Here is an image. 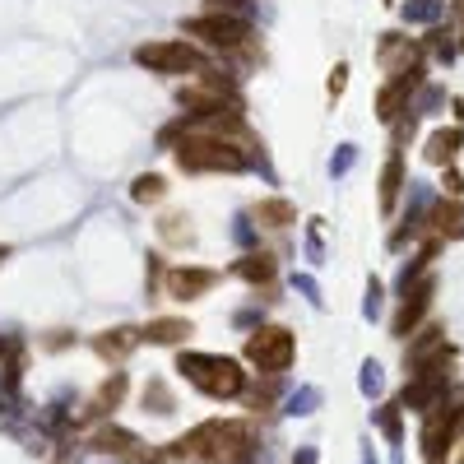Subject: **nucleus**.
I'll list each match as a JSON object with an SVG mask.
<instances>
[{
  "mask_svg": "<svg viewBox=\"0 0 464 464\" xmlns=\"http://www.w3.org/2000/svg\"><path fill=\"white\" fill-rule=\"evenodd\" d=\"M256 446V436L247 422H200L195 432H186L172 446V455L195 460V464H237L247 460Z\"/></svg>",
  "mask_w": 464,
  "mask_h": 464,
  "instance_id": "obj_1",
  "label": "nucleus"
},
{
  "mask_svg": "<svg viewBox=\"0 0 464 464\" xmlns=\"http://www.w3.org/2000/svg\"><path fill=\"white\" fill-rule=\"evenodd\" d=\"M177 372L186 376L195 390H205L214 399L241 395V386H247V372H241L232 358H218V353H181Z\"/></svg>",
  "mask_w": 464,
  "mask_h": 464,
  "instance_id": "obj_2",
  "label": "nucleus"
},
{
  "mask_svg": "<svg viewBox=\"0 0 464 464\" xmlns=\"http://www.w3.org/2000/svg\"><path fill=\"white\" fill-rule=\"evenodd\" d=\"M177 163L186 172H241L247 168V153L228 139H214V135H195L177 149Z\"/></svg>",
  "mask_w": 464,
  "mask_h": 464,
  "instance_id": "obj_3",
  "label": "nucleus"
},
{
  "mask_svg": "<svg viewBox=\"0 0 464 464\" xmlns=\"http://www.w3.org/2000/svg\"><path fill=\"white\" fill-rule=\"evenodd\" d=\"M247 358L256 362L260 372H284L293 362V334L284 326H260L247 339Z\"/></svg>",
  "mask_w": 464,
  "mask_h": 464,
  "instance_id": "obj_4",
  "label": "nucleus"
},
{
  "mask_svg": "<svg viewBox=\"0 0 464 464\" xmlns=\"http://www.w3.org/2000/svg\"><path fill=\"white\" fill-rule=\"evenodd\" d=\"M135 60H139L145 70H153V75H186V70H200V56H195V47H186V43H149V47L135 51Z\"/></svg>",
  "mask_w": 464,
  "mask_h": 464,
  "instance_id": "obj_5",
  "label": "nucleus"
},
{
  "mask_svg": "<svg viewBox=\"0 0 464 464\" xmlns=\"http://www.w3.org/2000/svg\"><path fill=\"white\" fill-rule=\"evenodd\" d=\"M186 33H191V37H205V43H209V47H218V51H237V47L251 37L247 19H228V14H205V19H191Z\"/></svg>",
  "mask_w": 464,
  "mask_h": 464,
  "instance_id": "obj_6",
  "label": "nucleus"
},
{
  "mask_svg": "<svg viewBox=\"0 0 464 464\" xmlns=\"http://www.w3.org/2000/svg\"><path fill=\"white\" fill-rule=\"evenodd\" d=\"M214 270H172L168 274V293L181 297V302H191V297H205L214 288Z\"/></svg>",
  "mask_w": 464,
  "mask_h": 464,
  "instance_id": "obj_7",
  "label": "nucleus"
},
{
  "mask_svg": "<svg viewBox=\"0 0 464 464\" xmlns=\"http://www.w3.org/2000/svg\"><path fill=\"white\" fill-rule=\"evenodd\" d=\"M89 446L98 451V455H135V446H139V436L135 432H126V428H103Z\"/></svg>",
  "mask_w": 464,
  "mask_h": 464,
  "instance_id": "obj_8",
  "label": "nucleus"
},
{
  "mask_svg": "<svg viewBox=\"0 0 464 464\" xmlns=\"http://www.w3.org/2000/svg\"><path fill=\"white\" fill-rule=\"evenodd\" d=\"M428 302H432V284L405 293V311H399V320H395V334H409V330L418 326V316L428 311Z\"/></svg>",
  "mask_w": 464,
  "mask_h": 464,
  "instance_id": "obj_9",
  "label": "nucleus"
},
{
  "mask_svg": "<svg viewBox=\"0 0 464 464\" xmlns=\"http://www.w3.org/2000/svg\"><path fill=\"white\" fill-rule=\"evenodd\" d=\"M316 409H320V390H316V386H297V390L284 399V413H288V418H311Z\"/></svg>",
  "mask_w": 464,
  "mask_h": 464,
  "instance_id": "obj_10",
  "label": "nucleus"
},
{
  "mask_svg": "<svg viewBox=\"0 0 464 464\" xmlns=\"http://www.w3.org/2000/svg\"><path fill=\"white\" fill-rule=\"evenodd\" d=\"M186 334H191V320H149V330H145L149 344H177Z\"/></svg>",
  "mask_w": 464,
  "mask_h": 464,
  "instance_id": "obj_11",
  "label": "nucleus"
},
{
  "mask_svg": "<svg viewBox=\"0 0 464 464\" xmlns=\"http://www.w3.org/2000/svg\"><path fill=\"white\" fill-rule=\"evenodd\" d=\"M399 14H405L409 24H436V19L446 14V5H441V0H405Z\"/></svg>",
  "mask_w": 464,
  "mask_h": 464,
  "instance_id": "obj_12",
  "label": "nucleus"
},
{
  "mask_svg": "<svg viewBox=\"0 0 464 464\" xmlns=\"http://www.w3.org/2000/svg\"><path fill=\"white\" fill-rule=\"evenodd\" d=\"M121 395H126V376L116 372V376L107 381V386L98 390V399H93V405H89V418H93V413H107V409H116V405H121Z\"/></svg>",
  "mask_w": 464,
  "mask_h": 464,
  "instance_id": "obj_13",
  "label": "nucleus"
},
{
  "mask_svg": "<svg viewBox=\"0 0 464 464\" xmlns=\"http://www.w3.org/2000/svg\"><path fill=\"white\" fill-rule=\"evenodd\" d=\"M260 224L288 228V224H297V209L288 205V200H265V205H260Z\"/></svg>",
  "mask_w": 464,
  "mask_h": 464,
  "instance_id": "obj_14",
  "label": "nucleus"
},
{
  "mask_svg": "<svg viewBox=\"0 0 464 464\" xmlns=\"http://www.w3.org/2000/svg\"><path fill=\"white\" fill-rule=\"evenodd\" d=\"M358 386H362V395L367 399H381L386 395V372H381V362H362V376H358Z\"/></svg>",
  "mask_w": 464,
  "mask_h": 464,
  "instance_id": "obj_15",
  "label": "nucleus"
},
{
  "mask_svg": "<svg viewBox=\"0 0 464 464\" xmlns=\"http://www.w3.org/2000/svg\"><path fill=\"white\" fill-rule=\"evenodd\" d=\"M130 344H135V330H112V334L98 339V353L116 362V358H126V353H130Z\"/></svg>",
  "mask_w": 464,
  "mask_h": 464,
  "instance_id": "obj_16",
  "label": "nucleus"
},
{
  "mask_svg": "<svg viewBox=\"0 0 464 464\" xmlns=\"http://www.w3.org/2000/svg\"><path fill=\"white\" fill-rule=\"evenodd\" d=\"M237 274L251 279V284H270V279H274V260H270V256H247V260L237 265Z\"/></svg>",
  "mask_w": 464,
  "mask_h": 464,
  "instance_id": "obj_17",
  "label": "nucleus"
},
{
  "mask_svg": "<svg viewBox=\"0 0 464 464\" xmlns=\"http://www.w3.org/2000/svg\"><path fill=\"white\" fill-rule=\"evenodd\" d=\"M145 409H153V413H172L177 409V399H172V390L163 386V381H149L145 386Z\"/></svg>",
  "mask_w": 464,
  "mask_h": 464,
  "instance_id": "obj_18",
  "label": "nucleus"
},
{
  "mask_svg": "<svg viewBox=\"0 0 464 464\" xmlns=\"http://www.w3.org/2000/svg\"><path fill=\"white\" fill-rule=\"evenodd\" d=\"M455 145H460V130H441V135H432L428 158H432V163H446V158L455 153Z\"/></svg>",
  "mask_w": 464,
  "mask_h": 464,
  "instance_id": "obj_19",
  "label": "nucleus"
},
{
  "mask_svg": "<svg viewBox=\"0 0 464 464\" xmlns=\"http://www.w3.org/2000/svg\"><path fill=\"white\" fill-rule=\"evenodd\" d=\"M395 195H399V158H390L386 163V177H381V205H395Z\"/></svg>",
  "mask_w": 464,
  "mask_h": 464,
  "instance_id": "obj_20",
  "label": "nucleus"
},
{
  "mask_svg": "<svg viewBox=\"0 0 464 464\" xmlns=\"http://www.w3.org/2000/svg\"><path fill=\"white\" fill-rule=\"evenodd\" d=\"M130 195L135 200H158V195H163V177H135Z\"/></svg>",
  "mask_w": 464,
  "mask_h": 464,
  "instance_id": "obj_21",
  "label": "nucleus"
},
{
  "mask_svg": "<svg viewBox=\"0 0 464 464\" xmlns=\"http://www.w3.org/2000/svg\"><path fill=\"white\" fill-rule=\"evenodd\" d=\"M358 163V145H339V153L330 158V177H344Z\"/></svg>",
  "mask_w": 464,
  "mask_h": 464,
  "instance_id": "obj_22",
  "label": "nucleus"
},
{
  "mask_svg": "<svg viewBox=\"0 0 464 464\" xmlns=\"http://www.w3.org/2000/svg\"><path fill=\"white\" fill-rule=\"evenodd\" d=\"M293 288H297L302 297H307V302H311V307H320V302H326V297H320V284H316V279H311V274H293Z\"/></svg>",
  "mask_w": 464,
  "mask_h": 464,
  "instance_id": "obj_23",
  "label": "nucleus"
},
{
  "mask_svg": "<svg viewBox=\"0 0 464 464\" xmlns=\"http://www.w3.org/2000/svg\"><path fill=\"white\" fill-rule=\"evenodd\" d=\"M181 224H186V218H181V214H168V218H163V237H168V241H181V237H191V228H181Z\"/></svg>",
  "mask_w": 464,
  "mask_h": 464,
  "instance_id": "obj_24",
  "label": "nucleus"
},
{
  "mask_svg": "<svg viewBox=\"0 0 464 464\" xmlns=\"http://www.w3.org/2000/svg\"><path fill=\"white\" fill-rule=\"evenodd\" d=\"M362 316H367V320L381 316V284H376V279L367 284V302H362Z\"/></svg>",
  "mask_w": 464,
  "mask_h": 464,
  "instance_id": "obj_25",
  "label": "nucleus"
},
{
  "mask_svg": "<svg viewBox=\"0 0 464 464\" xmlns=\"http://www.w3.org/2000/svg\"><path fill=\"white\" fill-rule=\"evenodd\" d=\"M232 237L241 241V247H251V241H256V228H251V218H247V214H237V224H232Z\"/></svg>",
  "mask_w": 464,
  "mask_h": 464,
  "instance_id": "obj_26",
  "label": "nucleus"
},
{
  "mask_svg": "<svg viewBox=\"0 0 464 464\" xmlns=\"http://www.w3.org/2000/svg\"><path fill=\"white\" fill-rule=\"evenodd\" d=\"M209 5H214V10H228V19H241V14L251 10L247 0H209Z\"/></svg>",
  "mask_w": 464,
  "mask_h": 464,
  "instance_id": "obj_27",
  "label": "nucleus"
},
{
  "mask_svg": "<svg viewBox=\"0 0 464 464\" xmlns=\"http://www.w3.org/2000/svg\"><path fill=\"white\" fill-rule=\"evenodd\" d=\"M432 107H441V89H428V93H422V103H418V112H432Z\"/></svg>",
  "mask_w": 464,
  "mask_h": 464,
  "instance_id": "obj_28",
  "label": "nucleus"
},
{
  "mask_svg": "<svg viewBox=\"0 0 464 464\" xmlns=\"http://www.w3.org/2000/svg\"><path fill=\"white\" fill-rule=\"evenodd\" d=\"M320 455H316V446H297V455H293V464H316Z\"/></svg>",
  "mask_w": 464,
  "mask_h": 464,
  "instance_id": "obj_29",
  "label": "nucleus"
},
{
  "mask_svg": "<svg viewBox=\"0 0 464 464\" xmlns=\"http://www.w3.org/2000/svg\"><path fill=\"white\" fill-rule=\"evenodd\" d=\"M307 256H311V260H320V237H316V228L307 232Z\"/></svg>",
  "mask_w": 464,
  "mask_h": 464,
  "instance_id": "obj_30",
  "label": "nucleus"
},
{
  "mask_svg": "<svg viewBox=\"0 0 464 464\" xmlns=\"http://www.w3.org/2000/svg\"><path fill=\"white\" fill-rule=\"evenodd\" d=\"M5 349H10V344H5V339H0V358H5Z\"/></svg>",
  "mask_w": 464,
  "mask_h": 464,
  "instance_id": "obj_31",
  "label": "nucleus"
}]
</instances>
